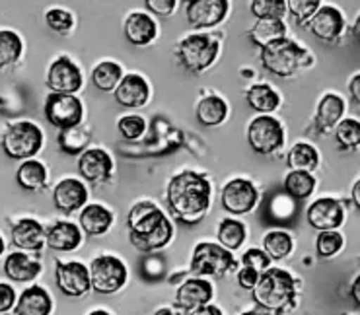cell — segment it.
<instances>
[{
	"mask_svg": "<svg viewBox=\"0 0 360 315\" xmlns=\"http://www.w3.org/2000/svg\"><path fill=\"white\" fill-rule=\"evenodd\" d=\"M47 88L51 94H68L75 96L82 88V72L67 57L57 58L47 72Z\"/></svg>",
	"mask_w": 360,
	"mask_h": 315,
	"instance_id": "cell-11",
	"label": "cell"
},
{
	"mask_svg": "<svg viewBox=\"0 0 360 315\" xmlns=\"http://www.w3.org/2000/svg\"><path fill=\"white\" fill-rule=\"evenodd\" d=\"M45 243L53 251L68 253V251H75L82 243V232L72 222H55L45 233Z\"/></svg>",
	"mask_w": 360,
	"mask_h": 315,
	"instance_id": "cell-21",
	"label": "cell"
},
{
	"mask_svg": "<svg viewBox=\"0 0 360 315\" xmlns=\"http://www.w3.org/2000/svg\"><path fill=\"white\" fill-rule=\"evenodd\" d=\"M45 22L49 25L53 32H57V34H67L72 30V25H75V18L70 12L63 8H53L49 10L47 14H45Z\"/></svg>",
	"mask_w": 360,
	"mask_h": 315,
	"instance_id": "cell-44",
	"label": "cell"
},
{
	"mask_svg": "<svg viewBox=\"0 0 360 315\" xmlns=\"http://www.w3.org/2000/svg\"><path fill=\"white\" fill-rule=\"evenodd\" d=\"M245 240V226L240 220L226 218L218 226V241L228 251H236Z\"/></svg>",
	"mask_w": 360,
	"mask_h": 315,
	"instance_id": "cell-36",
	"label": "cell"
},
{
	"mask_svg": "<svg viewBox=\"0 0 360 315\" xmlns=\"http://www.w3.org/2000/svg\"><path fill=\"white\" fill-rule=\"evenodd\" d=\"M191 315H222V311H220L217 306H210V304H207V306H201V307H197V309H193Z\"/></svg>",
	"mask_w": 360,
	"mask_h": 315,
	"instance_id": "cell-49",
	"label": "cell"
},
{
	"mask_svg": "<svg viewBox=\"0 0 360 315\" xmlns=\"http://www.w3.org/2000/svg\"><path fill=\"white\" fill-rule=\"evenodd\" d=\"M261 63L263 68L269 70L271 75L278 78H290L300 68L310 65L311 58L300 45H296L292 39H281V41L271 43L269 47L261 49Z\"/></svg>",
	"mask_w": 360,
	"mask_h": 315,
	"instance_id": "cell-4",
	"label": "cell"
},
{
	"mask_svg": "<svg viewBox=\"0 0 360 315\" xmlns=\"http://www.w3.org/2000/svg\"><path fill=\"white\" fill-rule=\"evenodd\" d=\"M321 6L319 0H288L286 2V10L290 12V16L294 18L296 24H306L311 16L316 14Z\"/></svg>",
	"mask_w": 360,
	"mask_h": 315,
	"instance_id": "cell-42",
	"label": "cell"
},
{
	"mask_svg": "<svg viewBox=\"0 0 360 315\" xmlns=\"http://www.w3.org/2000/svg\"><path fill=\"white\" fill-rule=\"evenodd\" d=\"M248 142L257 154L271 156L285 144V131L278 119L271 115H259L248 127Z\"/></svg>",
	"mask_w": 360,
	"mask_h": 315,
	"instance_id": "cell-8",
	"label": "cell"
},
{
	"mask_svg": "<svg viewBox=\"0 0 360 315\" xmlns=\"http://www.w3.org/2000/svg\"><path fill=\"white\" fill-rule=\"evenodd\" d=\"M345 18L341 10L335 6H319V10L311 16L310 30L319 41H335L343 34Z\"/></svg>",
	"mask_w": 360,
	"mask_h": 315,
	"instance_id": "cell-16",
	"label": "cell"
},
{
	"mask_svg": "<svg viewBox=\"0 0 360 315\" xmlns=\"http://www.w3.org/2000/svg\"><path fill=\"white\" fill-rule=\"evenodd\" d=\"M261 274L255 271V269H250V266H243L240 269V273H238V284L242 286L243 290H252L253 286L257 284Z\"/></svg>",
	"mask_w": 360,
	"mask_h": 315,
	"instance_id": "cell-47",
	"label": "cell"
},
{
	"mask_svg": "<svg viewBox=\"0 0 360 315\" xmlns=\"http://www.w3.org/2000/svg\"><path fill=\"white\" fill-rule=\"evenodd\" d=\"M117 129L125 141H136L146 131V123H144V119L141 115H127L123 119H119Z\"/></svg>",
	"mask_w": 360,
	"mask_h": 315,
	"instance_id": "cell-43",
	"label": "cell"
},
{
	"mask_svg": "<svg viewBox=\"0 0 360 315\" xmlns=\"http://www.w3.org/2000/svg\"><path fill=\"white\" fill-rule=\"evenodd\" d=\"M337 144L341 148L354 150L359 148L360 142V124L356 119H345L335 127Z\"/></svg>",
	"mask_w": 360,
	"mask_h": 315,
	"instance_id": "cell-39",
	"label": "cell"
},
{
	"mask_svg": "<svg viewBox=\"0 0 360 315\" xmlns=\"http://www.w3.org/2000/svg\"><path fill=\"white\" fill-rule=\"evenodd\" d=\"M286 164L290 167V172H308V174H311L319 164L318 150L308 142H298L288 152Z\"/></svg>",
	"mask_w": 360,
	"mask_h": 315,
	"instance_id": "cell-30",
	"label": "cell"
},
{
	"mask_svg": "<svg viewBox=\"0 0 360 315\" xmlns=\"http://www.w3.org/2000/svg\"><path fill=\"white\" fill-rule=\"evenodd\" d=\"M16 183L24 191L37 193L47 185V167L37 160H25L16 172Z\"/></svg>",
	"mask_w": 360,
	"mask_h": 315,
	"instance_id": "cell-29",
	"label": "cell"
},
{
	"mask_svg": "<svg viewBox=\"0 0 360 315\" xmlns=\"http://www.w3.org/2000/svg\"><path fill=\"white\" fill-rule=\"evenodd\" d=\"M236 269L234 255L218 243L202 241L193 251L191 271L195 274H210V276H224Z\"/></svg>",
	"mask_w": 360,
	"mask_h": 315,
	"instance_id": "cell-7",
	"label": "cell"
},
{
	"mask_svg": "<svg viewBox=\"0 0 360 315\" xmlns=\"http://www.w3.org/2000/svg\"><path fill=\"white\" fill-rule=\"evenodd\" d=\"M352 300L359 304L360 300V278H354V282H352Z\"/></svg>",
	"mask_w": 360,
	"mask_h": 315,
	"instance_id": "cell-52",
	"label": "cell"
},
{
	"mask_svg": "<svg viewBox=\"0 0 360 315\" xmlns=\"http://www.w3.org/2000/svg\"><path fill=\"white\" fill-rule=\"evenodd\" d=\"M242 315H267V314H265V311H245V314Z\"/></svg>",
	"mask_w": 360,
	"mask_h": 315,
	"instance_id": "cell-54",
	"label": "cell"
},
{
	"mask_svg": "<svg viewBox=\"0 0 360 315\" xmlns=\"http://www.w3.org/2000/svg\"><path fill=\"white\" fill-rule=\"evenodd\" d=\"M156 34H158V25L144 12H133L125 20V37L136 47H144L154 41Z\"/></svg>",
	"mask_w": 360,
	"mask_h": 315,
	"instance_id": "cell-24",
	"label": "cell"
},
{
	"mask_svg": "<svg viewBox=\"0 0 360 315\" xmlns=\"http://www.w3.org/2000/svg\"><path fill=\"white\" fill-rule=\"evenodd\" d=\"M283 187H285L286 195H290L292 199L304 200L308 199L316 189V179L308 172H290L285 177Z\"/></svg>",
	"mask_w": 360,
	"mask_h": 315,
	"instance_id": "cell-33",
	"label": "cell"
},
{
	"mask_svg": "<svg viewBox=\"0 0 360 315\" xmlns=\"http://www.w3.org/2000/svg\"><path fill=\"white\" fill-rule=\"evenodd\" d=\"M212 300V284L202 278H189L185 281L176 294V306L193 311L197 307L207 306Z\"/></svg>",
	"mask_w": 360,
	"mask_h": 315,
	"instance_id": "cell-20",
	"label": "cell"
},
{
	"mask_svg": "<svg viewBox=\"0 0 360 315\" xmlns=\"http://www.w3.org/2000/svg\"><path fill=\"white\" fill-rule=\"evenodd\" d=\"M111 224H113V214L101 205H88L80 212V228L92 238L103 236Z\"/></svg>",
	"mask_w": 360,
	"mask_h": 315,
	"instance_id": "cell-26",
	"label": "cell"
},
{
	"mask_svg": "<svg viewBox=\"0 0 360 315\" xmlns=\"http://www.w3.org/2000/svg\"><path fill=\"white\" fill-rule=\"evenodd\" d=\"M90 142V133L80 129V127H72L67 131H60L59 134V146L60 150H65L67 154H78L88 146Z\"/></svg>",
	"mask_w": 360,
	"mask_h": 315,
	"instance_id": "cell-38",
	"label": "cell"
},
{
	"mask_svg": "<svg viewBox=\"0 0 360 315\" xmlns=\"http://www.w3.org/2000/svg\"><path fill=\"white\" fill-rule=\"evenodd\" d=\"M90 315H109L108 311H103V309H96V311H92Z\"/></svg>",
	"mask_w": 360,
	"mask_h": 315,
	"instance_id": "cell-55",
	"label": "cell"
},
{
	"mask_svg": "<svg viewBox=\"0 0 360 315\" xmlns=\"http://www.w3.org/2000/svg\"><path fill=\"white\" fill-rule=\"evenodd\" d=\"M22 39L10 30H0V68L14 65L22 55Z\"/></svg>",
	"mask_w": 360,
	"mask_h": 315,
	"instance_id": "cell-37",
	"label": "cell"
},
{
	"mask_svg": "<svg viewBox=\"0 0 360 315\" xmlns=\"http://www.w3.org/2000/svg\"><path fill=\"white\" fill-rule=\"evenodd\" d=\"M41 271V265L25 253H10L4 261V273L12 282H32Z\"/></svg>",
	"mask_w": 360,
	"mask_h": 315,
	"instance_id": "cell-27",
	"label": "cell"
},
{
	"mask_svg": "<svg viewBox=\"0 0 360 315\" xmlns=\"http://www.w3.org/2000/svg\"><path fill=\"white\" fill-rule=\"evenodd\" d=\"M220 43L207 34L187 35L184 41L177 45V58L187 70L202 72L217 60Z\"/></svg>",
	"mask_w": 360,
	"mask_h": 315,
	"instance_id": "cell-5",
	"label": "cell"
},
{
	"mask_svg": "<svg viewBox=\"0 0 360 315\" xmlns=\"http://www.w3.org/2000/svg\"><path fill=\"white\" fill-rule=\"evenodd\" d=\"M220 202L230 214H245L257 205V189L248 179H232L224 185Z\"/></svg>",
	"mask_w": 360,
	"mask_h": 315,
	"instance_id": "cell-12",
	"label": "cell"
},
{
	"mask_svg": "<svg viewBox=\"0 0 360 315\" xmlns=\"http://www.w3.org/2000/svg\"><path fill=\"white\" fill-rule=\"evenodd\" d=\"M154 315H179L176 314V311H172V309H168V307H162V309H158Z\"/></svg>",
	"mask_w": 360,
	"mask_h": 315,
	"instance_id": "cell-53",
	"label": "cell"
},
{
	"mask_svg": "<svg viewBox=\"0 0 360 315\" xmlns=\"http://www.w3.org/2000/svg\"><path fill=\"white\" fill-rule=\"evenodd\" d=\"M230 2L228 0H189L187 2V22L195 30L212 27L220 24L228 14Z\"/></svg>",
	"mask_w": 360,
	"mask_h": 315,
	"instance_id": "cell-13",
	"label": "cell"
},
{
	"mask_svg": "<svg viewBox=\"0 0 360 315\" xmlns=\"http://www.w3.org/2000/svg\"><path fill=\"white\" fill-rule=\"evenodd\" d=\"M43 133L34 123H16L8 127L2 136V150L12 160H32L41 150Z\"/></svg>",
	"mask_w": 360,
	"mask_h": 315,
	"instance_id": "cell-6",
	"label": "cell"
},
{
	"mask_svg": "<svg viewBox=\"0 0 360 315\" xmlns=\"http://www.w3.org/2000/svg\"><path fill=\"white\" fill-rule=\"evenodd\" d=\"M255 304L267 311H283L296 296V282L292 274L283 269H267L252 288Z\"/></svg>",
	"mask_w": 360,
	"mask_h": 315,
	"instance_id": "cell-3",
	"label": "cell"
},
{
	"mask_svg": "<svg viewBox=\"0 0 360 315\" xmlns=\"http://www.w3.org/2000/svg\"><path fill=\"white\" fill-rule=\"evenodd\" d=\"M248 103L257 113H271L281 105V96L267 84H255L248 90Z\"/></svg>",
	"mask_w": 360,
	"mask_h": 315,
	"instance_id": "cell-32",
	"label": "cell"
},
{
	"mask_svg": "<svg viewBox=\"0 0 360 315\" xmlns=\"http://www.w3.org/2000/svg\"><path fill=\"white\" fill-rule=\"evenodd\" d=\"M51 309V296L41 286H32L22 292L16 304V315H49Z\"/></svg>",
	"mask_w": 360,
	"mask_h": 315,
	"instance_id": "cell-25",
	"label": "cell"
},
{
	"mask_svg": "<svg viewBox=\"0 0 360 315\" xmlns=\"http://www.w3.org/2000/svg\"><path fill=\"white\" fill-rule=\"evenodd\" d=\"M129 238L143 253L166 248L174 238V226L154 202H136L129 212Z\"/></svg>",
	"mask_w": 360,
	"mask_h": 315,
	"instance_id": "cell-1",
	"label": "cell"
},
{
	"mask_svg": "<svg viewBox=\"0 0 360 315\" xmlns=\"http://www.w3.org/2000/svg\"><path fill=\"white\" fill-rule=\"evenodd\" d=\"M345 101L337 94H326L318 105V113L314 119V124L318 129L319 134H327L331 129H335L337 124L343 121Z\"/></svg>",
	"mask_w": 360,
	"mask_h": 315,
	"instance_id": "cell-22",
	"label": "cell"
},
{
	"mask_svg": "<svg viewBox=\"0 0 360 315\" xmlns=\"http://www.w3.org/2000/svg\"><path fill=\"white\" fill-rule=\"evenodd\" d=\"M263 248H265V253H267L269 259H275V261H281V259L288 257L292 253V238L290 233L281 232V230H273V232L265 233L263 238Z\"/></svg>",
	"mask_w": 360,
	"mask_h": 315,
	"instance_id": "cell-35",
	"label": "cell"
},
{
	"mask_svg": "<svg viewBox=\"0 0 360 315\" xmlns=\"http://www.w3.org/2000/svg\"><path fill=\"white\" fill-rule=\"evenodd\" d=\"M45 117L60 131L78 127L82 121V101L68 94H49L45 101Z\"/></svg>",
	"mask_w": 360,
	"mask_h": 315,
	"instance_id": "cell-10",
	"label": "cell"
},
{
	"mask_svg": "<svg viewBox=\"0 0 360 315\" xmlns=\"http://www.w3.org/2000/svg\"><path fill=\"white\" fill-rule=\"evenodd\" d=\"M250 39L255 45H259L261 49L269 47L271 43L286 39V25L283 20H273V18H265V20H257L255 25L250 30Z\"/></svg>",
	"mask_w": 360,
	"mask_h": 315,
	"instance_id": "cell-28",
	"label": "cell"
},
{
	"mask_svg": "<svg viewBox=\"0 0 360 315\" xmlns=\"http://www.w3.org/2000/svg\"><path fill=\"white\" fill-rule=\"evenodd\" d=\"M148 96H150V88L143 76L139 75H127L125 78H121V82L115 88V101L129 109L143 108L148 101Z\"/></svg>",
	"mask_w": 360,
	"mask_h": 315,
	"instance_id": "cell-19",
	"label": "cell"
},
{
	"mask_svg": "<svg viewBox=\"0 0 360 315\" xmlns=\"http://www.w3.org/2000/svg\"><path fill=\"white\" fill-rule=\"evenodd\" d=\"M113 169V162L105 150L90 148L78 158V172L80 175L92 183H101L109 179Z\"/></svg>",
	"mask_w": 360,
	"mask_h": 315,
	"instance_id": "cell-17",
	"label": "cell"
},
{
	"mask_svg": "<svg viewBox=\"0 0 360 315\" xmlns=\"http://www.w3.org/2000/svg\"><path fill=\"white\" fill-rule=\"evenodd\" d=\"M14 304H16V290L10 284L0 282V314L10 311Z\"/></svg>",
	"mask_w": 360,
	"mask_h": 315,
	"instance_id": "cell-46",
	"label": "cell"
},
{
	"mask_svg": "<svg viewBox=\"0 0 360 315\" xmlns=\"http://www.w3.org/2000/svg\"><path fill=\"white\" fill-rule=\"evenodd\" d=\"M57 286L65 296L80 298L92 288L90 284V269H86L82 263H59L55 271Z\"/></svg>",
	"mask_w": 360,
	"mask_h": 315,
	"instance_id": "cell-14",
	"label": "cell"
},
{
	"mask_svg": "<svg viewBox=\"0 0 360 315\" xmlns=\"http://www.w3.org/2000/svg\"><path fill=\"white\" fill-rule=\"evenodd\" d=\"M243 266H250V269H255L257 273H265L269 269V261L271 259L267 257V253L265 251H261V249H248L245 253H243Z\"/></svg>",
	"mask_w": 360,
	"mask_h": 315,
	"instance_id": "cell-45",
	"label": "cell"
},
{
	"mask_svg": "<svg viewBox=\"0 0 360 315\" xmlns=\"http://www.w3.org/2000/svg\"><path fill=\"white\" fill-rule=\"evenodd\" d=\"M343 236L335 230H329V232H319L318 240H316V251H318L319 257L329 259L335 257L337 253L343 249Z\"/></svg>",
	"mask_w": 360,
	"mask_h": 315,
	"instance_id": "cell-41",
	"label": "cell"
},
{
	"mask_svg": "<svg viewBox=\"0 0 360 315\" xmlns=\"http://www.w3.org/2000/svg\"><path fill=\"white\" fill-rule=\"evenodd\" d=\"M86 200H88V189L84 183L78 181L75 177L63 179L53 191V202L63 212H75L78 208L84 207Z\"/></svg>",
	"mask_w": 360,
	"mask_h": 315,
	"instance_id": "cell-18",
	"label": "cell"
},
{
	"mask_svg": "<svg viewBox=\"0 0 360 315\" xmlns=\"http://www.w3.org/2000/svg\"><path fill=\"white\" fill-rule=\"evenodd\" d=\"M228 115L226 101L218 96H207L197 105V119L202 127H217Z\"/></svg>",
	"mask_w": 360,
	"mask_h": 315,
	"instance_id": "cell-31",
	"label": "cell"
},
{
	"mask_svg": "<svg viewBox=\"0 0 360 315\" xmlns=\"http://www.w3.org/2000/svg\"><path fill=\"white\" fill-rule=\"evenodd\" d=\"M121 78H123V68L119 67L117 63H111V60L100 63L92 72L94 86L101 91L115 90L121 82Z\"/></svg>",
	"mask_w": 360,
	"mask_h": 315,
	"instance_id": "cell-34",
	"label": "cell"
},
{
	"mask_svg": "<svg viewBox=\"0 0 360 315\" xmlns=\"http://www.w3.org/2000/svg\"><path fill=\"white\" fill-rule=\"evenodd\" d=\"M352 202L360 207V181H356L352 185Z\"/></svg>",
	"mask_w": 360,
	"mask_h": 315,
	"instance_id": "cell-51",
	"label": "cell"
},
{
	"mask_svg": "<svg viewBox=\"0 0 360 315\" xmlns=\"http://www.w3.org/2000/svg\"><path fill=\"white\" fill-rule=\"evenodd\" d=\"M2 253H4V240L0 238V255H2Z\"/></svg>",
	"mask_w": 360,
	"mask_h": 315,
	"instance_id": "cell-56",
	"label": "cell"
},
{
	"mask_svg": "<svg viewBox=\"0 0 360 315\" xmlns=\"http://www.w3.org/2000/svg\"><path fill=\"white\" fill-rule=\"evenodd\" d=\"M12 243L24 251H39L45 245V230L34 218H24L12 228Z\"/></svg>",
	"mask_w": 360,
	"mask_h": 315,
	"instance_id": "cell-23",
	"label": "cell"
},
{
	"mask_svg": "<svg viewBox=\"0 0 360 315\" xmlns=\"http://www.w3.org/2000/svg\"><path fill=\"white\" fill-rule=\"evenodd\" d=\"M351 96H352V100L354 101H359L360 100V75H354L352 76V80H351Z\"/></svg>",
	"mask_w": 360,
	"mask_h": 315,
	"instance_id": "cell-50",
	"label": "cell"
},
{
	"mask_svg": "<svg viewBox=\"0 0 360 315\" xmlns=\"http://www.w3.org/2000/svg\"><path fill=\"white\" fill-rule=\"evenodd\" d=\"M127 282V266L113 255L96 257L90 265V284L100 294H113L121 290Z\"/></svg>",
	"mask_w": 360,
	"mask_h": 315,
	"instance_id": "cell-9",
	"label": "cell"
},
{
	"mask_svg": "<svg viewBox=\"0 0 360 315\" xmlns=\"http://www.w3.org/2000/svg\"><path fill=\"white\" fill-rule=\"evenodd\" d=\"M144 4L148 6V10L156 12V14L168 16V14H172L176 10L177 2L176 0H146Z\"/></svg>",
	"mask_w": 360,
	"mask_h": 315,
	"instance_id": "cell-48",
	"label": "cell"
},
{
	"mask_svg": "<svg viewBox=\"0 0 360 315\" xmlns=\"http://www.w3.org/2000/svg\"><path fill=\"white\" fill-rule=\"evenodd\" d=\"M169 210L185 222H197L210 205V183L197 172H181L168 183Z\"/></svg>",
	"mask_w": 360,
	"mask_h": 315,
	"instance_id": "cell-2",
	"label": "cell"
},
{
	"mask_svg": "<svg viewBox=\"0 0 360 315\" xmlns=\"http://www.w3.org/2000/svg\"><path fill=\"white\" fill-rule=\"evenodd\" d=\"M308 224L319 232L337 230L345 222V208L335 199H318L308 208Z\"/></svg>",
	"mask_w": 360,
	"mask_h": 315,
	"instance_id": "cell-15",
	"label": "cell"
},
{
	"mask_svg": "<svg viewBox=\"0 0 360 315\" xmlns=\"http://www.w3.org/2000/svg\"><path fill=\"white\" fill-rule=\"evenodd\" d=\"M250 12L257 20H265V18L283 20L286 14V0H253L250 2Z\"/></svg>",
	"mask_w": 360,
	"mask_h": 315,
	"instance_id": "cell-40",
	"label": "cell"
}]
</instances>
